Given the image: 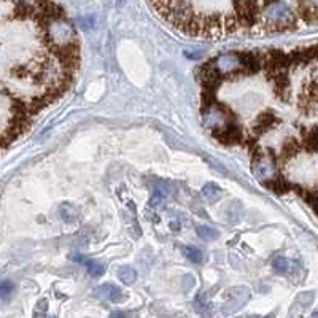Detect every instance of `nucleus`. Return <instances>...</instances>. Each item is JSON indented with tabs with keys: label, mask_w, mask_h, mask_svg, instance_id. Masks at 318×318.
Listing matches in <instances>:
<instances>
[{
	"label": "nucleus",
	"mask_w": 318,
	"mask_h": 318,
	"mask_svg": "<svg viewBox=\"0 0 318 318\" xmlns=\"http://www.w3.org/2000/svg\"><path fill=\"white\" fill-rule=\"evenodd\" d=\"M261 21L271 31H285V29L294 26V15L286 4L274 2L266 5L263 10Z\"/></svg>",
	"instance_id": "nucleus-1"
},
{
	"label": "nucleus",
	"mask_w": 318,
	"mask_h": 318,
	"mask_svg": "<svg viewBox=\"0 0 318 318\" xmlns=\"http://www.w3.org/2000/svg\"><path fill=\"white\" fill-rule=\"evenodd\" d=\"M46 40L51 43L54 51L75 43V32L70 24H67L61 19H54L46 27Z\"/></svg>",
	"instance_id": "nucleus-2"
},
{
	"label": "nucleus",
	"mask_w": 318,
	"mask_h": 318,
	"mask_svg": "<svg viewBox=\"0 0 318 318\" xmlns=\"http://www.w3.org/2000/svg\"><path fill=\"white\" fill-rule=\"evenodd\" d=\"M213 65L216 67V70L220 72L223 80L238 78V76L245 75L244 65L241 62V57H238V53H227V54L216 57L213 61Z\"/></svg>",
	"instance_id": "nucleus-3"
},
{
	"label": "nucleus",
	"mask_w": 318,
	"mask_h": 318,
	"mask_svg": "<svg viewBox=\"0 0 318 318\" xmlns=\"http://www.w3.org/2000/svg\"><path fill=\"white\" fill-rule=\"evenodd\" d=\"M277 172V161L274 156L258 154L253 156V174L260 180H272Z\"/></svg>",
	"instance_id": "nucleus-4"
},
{
	"label": "nucleus",
	"mask_w": 318,
	"mask_h": 318,
	"mask_svg": "<svg viewBox=\"0 0 318 318\" xmlns=\"http://www.w3.org/2000/svg\"><path fill=\"white\" fill-rule=\"evenodd\" d=\"M299 108L304 113H310L318 108V82L309 80L299 94Z\"/></svg>",
	"instance_id": "nucleus-5"
},
{
	"label": "nucleus",
	"mask_w": 318,
	"mask_h": 318,
	"mask_svg": "<svg viewBox=\"0 0 318 318\" xmlns=\"http://www.w3.org/2000/svg\"><path fill=\"white\" fill-rule=\"evenodd\" d=\"M199 78H201V82L204 85V91H207V93H213L223 82V76L216 70V67L213 65V61L199 68Z\"/></svg>",
	"instance_id": "nucleus-6"
},
{
	"label": "nucleus",
	"mask_w": 318,
	"mask_h": 318,
	"mask_svg": "<svg viewBox=\"0 0 318 318\" xmlns=\"http://www.w3.org/2000/svg\"><path fill=\"white\" fill-rule=\"evenodd\" d=\"M231 294L232 296L227 297L226 304L223 305V313L224 315H231V313L237 312L248 299H250V291H248V288H244V286L234 288V290L231 291Z\"/></svg>",
	"instance_id": "nucleus-7"
},
{
	"label": "nucleus",
	"mask_w": 318,
	"mask_h": 318,
	"mask_svg": "<svg viewBox=\"0 0 318 318\" xmlns=\"http://www.w3.org/2000/svg\"><path fill=\"white\" fill-rule=\"evenodd\" d=\"M275 124H278V118L272 112H263L256 118V123L253 126V134L260 135L266 131H269V129H272Z\"/></svg>",
	"instance_id": "nucleus-8"
},
{
	"label": "nucleus",
	"mask_w": 318,
	"mask_h": 318,
	"mask_svg": "<svg viewBox=\"0 0 318 318\" xmlns=\"http://www.w3.org/2000/svg\"><path fill=\"white\" fill-rule=\"evenodd\" d=\"M96 296L102 297V299H107V301H112V302H121L123 301V291L112 283H105V285L99 286L96 290Z\"/></svg>",
	"instance_id": "nucleus-9"
},
{
	"label": "nucleus",
	"mask_w": 318,
	"mask_h": 318,
	"mask_svg": "<svg viewBox=\"0 0 318 318\" xmlns=\"http://www.w3.org/2000/svg\"><path fill=\"white\" fill-rule=\"evenodd\" d=\"M301 142L299 140H296L294 137H290V138H286V140L283 142L282 145V151H280V161L282 163H286V161H290V159H293L297 153L301 151Z\"/></svg>",
	"instance_id": "nucleus-10"
},
{
	"label": "nucleus",
	"mask_w": 318,
	"mask_h": 318,
	"mask_svg": "<svg viewBox=\"0 0 318 318\" xmlns=\"http://www.w3.org/2000/svg\"><path fill=\"white\" fill-rule=\"evenodd\" d=\"M301 145L307 153H318V126H313L309 131H302Z\"/></svg>",
	"instance_id": "nucleus-11"
},
{
	"label": "nucleus",
	"mask_w": 318,
	"mask_h": 318,
	"mask_svg": "<svg viewBox=\"0 0 318 318\" xmlns=\"http://www.w3.org/2000/svg\"><path fill=\"white\" fill-rule=\"evenodd\" d=\"M266 182H269V183H266V186L269 188V190H272L274 193H277V194H285L290 190H294L293 185L282 180V178H272V180H266Z\"/></svg>",
	"instance_id": "nucleus-12"
},
{
	"label": "nucleus",
	"mask_w": 318,
	"mask_h": 318,
	"mask_svg": "<svg viewBox=\"0 0 318 318\" xmlns=\"http://www.w3.org/2000/svg\"><path fill=\"white\" fill-rule=\"evenodd\" d=\"M118 278L121 280L124 285H132L137 280V272L132 269L131 266H121L118 269Z\"/></svg>",
	"instance_id": "nucleus-13"
},
{
	"label": "nucleus",
	"mask_w": 318,
	"mask_h": 318,
	"mask_svg": "<svg viewBox=\"0 0 318 318\" xmlns=\"http://www.w3.org/2000/svg\"><path fill=\"white\" fill-rule=\"evenodd\" d=\"M202 196L207 199V202L213 204L221 197V190H220V186H216L215 183H207L202 188Z\"/></svg>",
	"instance_id": "nucleus-14"
},
{
	"label": "nucleus",
	"mask_w": 318,
	"mask_h": 318,
	"mask_svg": "<svg viewBox=\"0 0 318 318\" xmlns=\"http://www.w3.org/2000/svg\"><path fill=\"white\" fill-rule=\"evenodd\" d=\"M59 213H61L62 220H64V221H68V223L76 221V218H78V215H80L78 208L73 207L72 204H62L61 208H59Z\"/></svg>",
	"instance_id": "nucleus-15"
},
{
	"label": "nucleus",
	"mask_w": 318,
	"mask_h": 318,
	"mask_svg": "<svg viewBox=\"0 0 318 318\" xmlns=\"http://www.w3.org/2000/svg\"><path fill=\"white\" fill-rule=\"evenodd\" d=\"M197 237L201 238V241L204 242H212V241H216L218 238V231L213 229V227H208V226H197Z\"/></svg>",
	"instance_id": "nucleus-16"
},
{
	"label": "nucleus",
	"mask_w": 318,
	"mask_h": 318,
	"mask_svg": "<svg viewBox=\"0 0 318 318\" xmlns=\"http://www.w3.org/2000/svg\"><path fill=\"white\" fill-rule=\"evenodd\" d=\"M182 252L185 253V256H186L191 263H196V264L202 263L204 255H202V252L199 250L197 247H183V248H182Z\"/></svg>",
	"instance_id": "nucleus-17"
},
{
	"label": "nucleus",
	"mask_w": 318,
	"mask_h": 318,
	"mask_svg": "<svg viewBox=\"0 0 318 318\" xmlns=\"http://www.w3.org/2000/svg\"><path fill=\"white\" fill-rule=\"evenodd\" d=\"M86 269L89 272V275L94 277V278H99V277H102L104 272H105V266L101 264V263H97V261H91V260H88L86 261Z\"/></svg>",
	"instance_id": "nucleus-18"
},
{
	"label": "nucleus",
	"mask_w": 318,
	"mask_h": 318,
	"mask_svg": "<svg viewBox=\"0 0 318 318\" xmlns=\"http://www.w3.org/2000/svg\"><path fill=\"white\" fill-rule=\"evenodd\" d=\"M272 267L277 272L283 274L290 269V261H288V258H285V256H275L272 260Z\"/></svg>",
	"instance_id": "nucleus-19"
},
{
	"label": "nucleus",
	"mask_w": 318,
	"mask_h": 318,
	"mask_svg": "<svg viewBox=\"0 0 318 318\" xmlns=\"http://www.w3.org/2000/svg\"><path fill=\"white\" fill-rule=\"evenodd\" d=\"M13 288H15V285L12 282H2V283H0V296L10 294L13 291Z\"/></svg>",
	"instance_id": "nucleus-20"
},
{
	"label": "nucleus",
	"mask_w": 318,
	"mask_h": 318,
	"mask_svg": "<svg viewBox=\"0 0 318 318\" xmlns=\"http://www.w3.org/2000/svg\"><path fill=\"white\" fill-rule=\"evenodd\" d=\"M110 318H127V316H126V313L121 312V310H115V312L110 313Z\"/></svg>",
	"instance_id": "nucleus-21"
},
{
	"label": "nucleus",
	"mask_w": 318,
	"mask_h": 318,
	"mask_svg": "<svg viewBox=\"0 0 318 318\" xmlns=\"http://www.w3.org/2000/svg\"><path fill=\"white\" fill-rule=\"evenodd\" d=\"M315 2H318V0H315Z\"/></svg>",
	"instance_id": "nucleus-22"
}]
</instances>
